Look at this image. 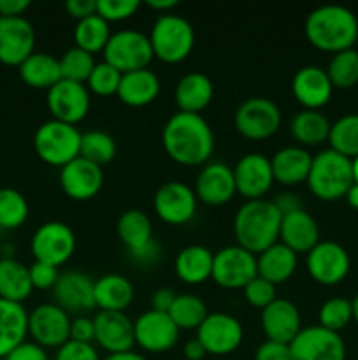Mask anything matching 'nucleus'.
Instances as JSON below:
<instances>
[{"mask_svg":"<svg viewBox=\"0 0 358 360\" xmlns=\"http://www.w3.org/2000/svg\"><path fill=\"white\" fill-rule=\"evenodd\" d=\"M164 150L175 164L185 167L204 165L214 151V136L202 115L175 112L161 132Z\"/></svg>","mask_w":358,"mask_h":360,"instance_id":"1","label":"nucleus"},{"mask_svg":"<svg viewBox=\"0 0 358 360\" xmlns=\"http://www.w3.org/2000/svg\"><path fill=\"white\" fill-rule=\"evenodd\" d=\"M307 41L325 53L346 51L358 39V20L351 9L344 6H321L307 14L304 25Z\"/></svg>","mask_w":358,"mask_h":360,"instance_id":"2","label":"nucleus"},{"mask_svg":"<svg viewBox=\"0 0 358 360\" xmlns=\"http://www.w3.org/2000/svg\"><path fill=\"white\" fill-rule=\"evenodd\" d=\"M281 217L274 200H246L234 218L237 245L253 255L265 252L279 239Z\"/></svg>","mask_w":358,"mask_h":360,"instance_id":"3","label":"nucleus"},{"mask_svg":"<svg viewBox=\"0 0 358 360\" xmlns=\"http://www.w3.org/2000/svg\"><path fill=\"white\" fill-rule=\"evenodd\" d=\"M305 183L312 195L319 200L332 202L343 199L354 183L353 160L333 150L321 151L312 157L311 171Z\"/></svg>","mask_w":358,"mask_h":360,"instance_id":"4","label":"nucleus"},{"mask_svg":"<svg viewBox=\"0 0 358 360\" xmlns=\"http://www.w3.org/2000/svg\"><path fill=\"white\" fill-rule=\"evenodd\" d=\"M153 56L164 63H179L195 46V32L188 20L178 14H160L150 34Z\"/></svg>","mask_w":358,"mask_h":360,"instance_id":"5","label":"nucleus"},{"mask_svg":"<svg viewBox=\"0 0 358 360\" xmlns=\"http://www.w3.org/2000/svg\"><path fill=\"white\" fill-rule=\"evenodd\" d=\"M81 137L77 127L49 120L35 130L34 150L42 162L62 169L79 157Z\"/></svg>","mask_w":358,"mask_h":360,"instance_id":"6","label":"nucleus"},{"mask_svg":"<svg viewBox=\"0 0 358 360\" xmlns=\"http://www.w3.org/2000/svg\"><path fill=\"white\" fill-rule=\"evenodd\" d=\"M153 49L147 35L137 30H119L111 35L104 49V62L121 74L147 69L153 60Z\"/></svg>","mask_w":358,"mask_h":360,"instance_id":"7","label":"nucleus"},{"mask_svg":"<svg viewBox=\"0 0 358 360\" xmlns=\"http://www.w3.org/2000/svg\"><path fill=\"white\" fill-rule=\"evenodd\" d=\"M234 123L237 132L246 139L265 141L279 130L281 111L270 98L253 97L239 105Z\"/></svg>","mask_w":358,"mask_h":360,"instance_id":"8","label":"nucleus"},{"mask_svg":"<svg viewBox=\"0 0 358 360\" xmlns=\"http://www.w3.org/2000/svg\"><path fill=\"white\" fill-rule=\"evenodd\" d=\"M30 250L37 262L60 267L72 259L76 252V236L63 221H46L32 236Z\"/></svg>","mask_w":358,"mask_h":360,"instance_id":"9","label":"nucleus"},{"mask_svg":"<svg viewBox=\"0 0 358 360\" xmlns=\"http://www.w3.org/2000/svg\"><path fill=\"white\" fill-rule=\"evenodd\" d=\"M258 276L256 269V255L239 245L225 246L214 253L213 260V281L227 290L244 288L251 280Z\"/></svg>","mask_w":358,"mask_h":360,"instance_id":"10","label":"nucleus"},{"mask_svg":"<svg viewBox=\"0 0 358 360\" xmlns=\"http://www.w3.org/2000/svg\"><path fill=\"white\" fill-rule=\"evenodd\" d=\"M46 102L53 120L74 127L86 118L91 105L86 84L67 79H60L55 86L49 88Z\"/></svg>","mask_w":358,"mask_h":360,"instance_id":"11","label":"nucleus"},{"mask_svg":"<svg viewBox=\"0 0 358 360\" xmlns=\"http://www.w3.org/2000/svg\"><path fill=\"white\" fill-rule=\"evenodd\" d=\"M291 360H346V345L321 326L305 327L290 343Z\"/></svg>","mask_w":358,"mask_h":360,"instance_id":"12","label":"nucleus"},{"mask_svg":"<svg viewBox=\"0 0 358 360\" xmlns=\"http://www.w3.org/2000/svg\"><path fill=\"white\" fill-rule=\"evenodd\" d=\"M69 313L58 304H41L28 313V336L42 348H56L70 340Z\"/></svg>","mask_w":358,"mask_h":360,"instance_id":"13","label":"nucleus"},{"mask_svg":"<svg viewBox=\"0 0 358 360\" xmlns=\"http://www.w3.org/2000/svg\"><path fill=\"white\" fill-rule=\"evenodd\" d=\"M244 330L235 316L227 313H209L197 329V340L207 355H230L241 347Z\"/></svg>","mask_w":358,"mask_h":360,"instance_id":"14","label":"nucleus"},{"mask_svg":"<svg viewBox=\"0 0 358 360\" xmlns=\"http://www.w3.org/2000/svg\"><path fill=\"white\" fill-rule=\"evenodd\" d=\"M307 273L316 283L333 287L344 281L350 273V255L346 250L333 241H319L307 253Z\"/></svg>","mask_w":358,"mask_h":360,"instance_id":"15","label":"nucleus"},{"mask_svg":"<svg viewBox=\"0 0 358 360\" xmlns=\"http://www.w3.org/2000/svg\"><path fill=\"white\" fill-rule=\"evenodd\" d=\"M195 190L183 181H168L157 190L153 199L154 213L168 225H185L197 213Z\"/></svg>","mask_w":358,"mask_h":360,"instance_id":"16","label":"nucleus"},{"mask_svg":"<svg viewBox=\"0 0 358 360\" xmlns=\"http://www.w3.org/2000/svg\"><path fill=\"white\" fill-rule=\"evenodd\" d=\"M135 345L150 354H165L172 350L179 340V329L168 313L147 309L133 322Z\"/></svg>","mask_w":358,"mask_h":360,"instance_id":"17","label":"nucleus"},{"mask_svg":"<svg viewBox=\"0 0 358 360\" xmlns=\"http://www.w3.org/2000/svg\"><path fill=\"white\" fill-rule=\"evenodd\" d=\"M34 49L35 30L27 18H0V63L20 67Z\"/></svg>","mask_w":358,"mask_h":360,"instance_id":"18","label":"nucleus"},{"mask_svg":"<svg viewBox=\"0 0 358 360\" xmlns=\"http://www.w3.org/2000/svg\"><path fill=\"white\" fill-rule=\"evenodd\" d=\"M235 190L246 200H258L267 195L274 183L272 165L260 153H248L234 167Z\"/></svg>","mask_w":358,"mask_h":360,"instance_id":"19","label":"nucleus"},{"mask_svg":"<svg viewBox=\"0 0 358 360\" xmlns=\"http://www.w3.org/2000/svg\"><path fill=\"white\" fill-rule=\"evenodd\" d=\"M93 326L95 343L109 355L132 352L135 347L133 322L123 311H98Z\"/></svg>","mask_w":358,"mask_h":360,"instance_id":"20","label":"nucleus"},{"mask_svg":"<svg viewBox=\"0 0 358 360\" xmlns=\"http://www.w3.org/2000/svg\"><path fill=\"white\" fill-rule=\"evenodd\" d=\"M104 185V172L102 167L77 157L60 169V186L69 199L91 200L98 195Z\"/></svg>","mask_w":358,"mask_h":360,"instance_id":"21","label":"nucleus"},{"mask_svg":"<svg viewBox=\"0 0 358 360\" xmlns=\"http://www.w3.org/2000/svg\"><path fill=\"white\" fill-rule=\"evenodd\" d=\"M116 232L123 245L126 246L133 259L153 260L157 255V245L153 241L151 220L144 211L128 210L118 218Z\"/></svg>","mask_w":358,"mask_h":360,"instance_id":"22","label":"nucleus"},{"mask_svg":"<svg viewBox=\"0 0 358 360\" xmlns=\"http://www.w3.org/2000/svg\"><path fill=\"white\" fill-rule=\"evenodd\" d=\"M235 193L237 190H235L234 169L228 167L227 164L221 162L207 164L197 176L195 195L207 206H223L234 199Z\"/></svg>","mask_w":358,"mask_h":360,"instance_id":"23","label":"nucleus"},{"mask_svg":"<svg viewBox=\"0 0 358 360\" xmlns=\"http://www.w3.org/2000/svg\"><path fill=\"white\" fill-rule=\"evenodd\" d=\"M291 91L302 108L319 111L332 98L333 86L325 69L318 65H305L295 72Z\"/></svg>","mask_w":358,"mask_h":360,"instance_id":"24","label":"nucleus"},{"mask_svg":"<svg viewBox=\"0 0 358 360\" xmlns=\"http://www.w3.org/2000/svg\"><path fill=\"white\" fill-rule=\"evenodd\" d=\"M260 323H262V330L267 340L284 345H290L302 330V320L297 306L291 301L279 297L270 302L265 309H262Z\"/></svg>","mask_w":358,"mask_h":360,"instance_id":"25","label":"nucleus"},{"mask_svg":"<svg viewBox=\"0 0 358 360\" xmlns=\"http://www.w3.org/2000/svg\"><path fill=\"white\" fill-rule=\"evenodd\" d=\"M95 281L88 274L67 271L60 274L53 294L56 304L67 313H84L95 308Z\"/></svg>","mask_w":358,"mask_h":360,"instance_id":"26","label":"nucleus"},{"mask_svg":"<svg viewBox=\"0 0 358 360\" xmlns=\"http://www.w3.org/2000/svg\"><path fill=\"white\" fill-rule=\"evenodd\" d=\"M279 239L284 246L298 253H309L319 243L318 221L300 207L281 217Z\"/></svg>","mask_w":358,"mask_h":360,"instance_id":"27","label":"nucleus"},{"mask_svg":"<svg viewBox=\"0 0 358 360\" xmlns=\"http://www.w3.org/2000/svg\"><path fill=\"white\" fill-rule=\"evenodd\" d=\"M312 157L305 148L288 146L277 151L270 158L272 165L274 181L284 186H295L307 181L309 171H311Z\"/></svg>","mask_w":358,"mask_h":360,"instance_id":"28","label":"nucleus"},{"mask_svg":"<svg viewBox=\"0 0 358 360\" xmlns=\"http://www.w3.org/2000/svg\"><path fill=\"white\" fill-rule=\"evenodd\" d=\"M160 94V79L150 69L133 70L121 76L118 98L130 108H144L151 104Z\"/></svg>","mask_w":358,"mask_h":360,"instance_id":"29","label":"nucleus"},{"mask_svg":"<svg viewBox=\"0 0 358 360\" xmlns=\"http://www.w3.org/2000/svg\"><path fill=\"white\" fill-rule=\"evenodd\" d=\"M213 95V81L202 72H190L183 76L174 91L179 111L193 112V115H200V111H204L211 104Z\"/></svg>","mask_w":358,"mask_h":360,"instance_id":"30","label":"nucleus"},{"mask_svg":"<svg viewBox=\"0 0 358 360\" xmlns=\"http://www.w3.org/2000/svg\"><path fill=\"white\" fill-rule=\"evenodd\" d=\"M28 336V313L23 304L0 299V359H6Z\"/></svg>","mask_w":358,"mask_h":360,"instance_id":"31","label":"nucleus"},{"mask_svg":"<svg viewBox=\"0 0 358 360\" xmlns=\"http://www.w3.org/2000/svg\"><path fill=\"white\" fill-rule=\"evenodd\" d=\"M297 266V253L291 252L283 243H276V245H272L270 248H267L265 252H262L256 257L258 276L270 281L276 287L281 283H286L295 274Z\"/></svg>","mask_w":358,"mask_h":360,"instance_id":"32","label":"nucleus"},{"mask_svg":"<svg viewBox=\"0 0 358 360\" xmlns=\"http://www.w3.org/2000/svg\"><path fill=\"white\" fill-rule=\"evenodd\" d=\"M93 294L100 311H125L133 301V285L121 274H105L95 281Z\"/></svg>","mask_w":358,"mask_h":360,"instance_id":"33","label":"nucleus"},{"mask_svg":"<svg viewBox=\"0 0 358 360\" xmlns=\"http://www.w3.org/2000/svg\"><path fill=\"white\" fill-rule=\"evenodd\" d=\"M214 253L202 245L183 248L175 257V274L186 285H200L213 274Z\"/></svg>","mask_w":358,"mask_h":360,"instance_id":"34","label":"nucleus"},{"mask_svg":"<svg viewBox=\"0 0 358 360\" xmlns=\"http://www.w3.org/2000/svg\"><path fill=\"white\" fill-rule=\"evenodd\" d=\"M21 81L35 90H49L62 79L60 60L49 53L35 51L18 67Z\"/></svg>","mask_w":358,"mask_h":360,"instance_id":"35","label":"nucleus"},{"mask_svg":"<svg viewBox=\"0 0 358 360\" xmlns=\"http://www.w3.org/2000/svg\"><path fill=\"white\" fill-rule=\"evenodd\" d=\"M32 290L28 267L16 259H0V299L21 304Z\"/></svg>","mask_w":358,"mask_h":360,"instance_id":"36","label":"nucleus"},{"mask_svg":"<svg viewBox=\"0 0 358 360\" xmlns=\"http://www.w3.org/2000/svg\"><path fill=\"white\" fill-rule=\"evenodd\" d=\"M332 123L323 112L302 109L290 123V134L300 146H316L329 141Z\"/></svg>","mask_w":358,"mask_h":360,"instance_id":"37","label":"nucleus"},{"mask_svg":"<svg viewBox=\"0 0 358 360\" xmlns=\"http://www.w3.org/2000/svg\"><path fill=\"white\" fill-rule=\"evenodd\" d=\"M111 28L109 23L100 18L98 14L86 18V20L77 21L76 28H74V42L76 48L83 49V51L95 55L98 51H104L107 46L109 39H111Z\"/></svg>","mask_w":358,"mask_h":360,"instance_id":"38","label":"nucleus"},{"mask_svg":"<svg viewBox=\"0 0 358 360\" xmlns=\"http://www.w3.org/2000/svg\"><path fill=\"white\" fill-rule=\"evenodd\" d=\"M207 315L209 313H207L206 302L193 294L178 295L168 311V316L179 330H197L207 319Z\"/></svg>","mask_w":358,"mask_h":360,"instance_id":"39","label":"nucleus"},{"mask_svg":"<svg viewBox=\"0 0 358 360\" xmlns=\"http://www.w3.org/2000/svg\"><path fill=\"white\" fill-rule=\"evenodd\" d=\"M329 143L330 150L337 151L343 157L351 160L358 157V112L344 115L343 118L332 123Z\"/></svg>","mask_w":358,"mask_h":360,"instance_id":"40","label":"nucleus"},{"mask_svg":"<svg viewBox=\"0 0 358 360\" xmlns=\"http://www.w3.org/2000/svg\"><path fill=\"white\" fill-rule=\"evenodd\" d=\"M116 150V141L104 130H90L81 137L79 157L98 167L114 160Z\"/></svg>","mask_w":358,"mask_h":360,"instance_id":"41","label":"nucleus"},{"mask_svg":"<svg viewBox=\"0 0 358 360\" xmlns=\"http://www.w3.org/2000/svg\"><path fill=\"white\" fill-rule=\"evenodd\" d=\"M325 70L333 88L339 90L353 88L358 83V51L351 48L336 53Z\"/></svg>","mask_w":358,"mask_h":360,"instance_id":"42","label":"nucleus"},{"mask_svg":"<svg viewBox=\"0 0 358 360\" xmlns=\"http://www.w3.org/2000/svg\"><path fill=\"white\" fill-rule=\"evenodd\" d=\"M28 218V202L14 188H0V229H20Z\"/></svg>","mask_w":358,"mask_h":360,"instance_id":"43","label":"nucleus"},{"mask_svg":"<svg viewBox=\"0 0 358 360\" xmlns=\"http://www.w3.org/2000/svg\"><path fill=\"white\" fill-rule=\"evenodd\" d=\"M60 60V70H62V79L74 81V83L84 84L90 77L91 70L95 69V58L90 53L83 51L79 48L67 49Z\"/></svg>","mask_w":358,"mask_h":360,"instance_id":"44","label":"nucleus"},{"mask_svg":"<svg viewBox=\"0 0 358 360\" xmlns=\"http://www.w3.org/2000/svg\"><path fill=\"white\" fill-rule=\"evenodd\" d=\"M319 326L339 334L353 320V306L344 297H332L319 308Z\"/></svg>","mask_w":358,"mask_h":360,"instance_id":"45","label":"nucleus"},{"mask_svg":"<svg viewBox=\"0 0 358 360\" xmlns=\"http://www.w3.org/2000/svg\"><path fill=\"white\" fill-rule=\"evenodd\" d=\"M121 76L123 74L118 69L109 65L107 62H100L91 70L86 81V88L88 91L98 95V97H111V95L118 94Z\"/></svg>","mask_w":358,"mask_h":360,"instance_id":"46","label":"nucleus"},{"mask_svg":"<svg viewBox=\"0 0 358 360\" xmlns=\"http://www.w3.org/2000/svg\"><path fill=\"white\" fill-rule=\"evenodd\" d=\"M139 7L140 2L137 0H97V14L107 23L128 20L139 11Z\"/></svg>","mask_w":358,"mask_h":360,"instance_id":"47","label":"nucleus"},{"mask_svg":"<svg viewBox=\"0 0 358 360\" xmlns=\"http://www.w3.org/2000/svg\"><path fill=\"white\" fill-rule=\"evenodd\" d=\"M244 299L251 306L260 309H265L270 302L276 301V285H272L270 281L263 280V278L256 276L255 280L249 281L244 288Z\"/></svg>","mask_w":358,"mask_h":360,"instance_id":"48","label":"nucleus"},{"mask_svg":"<svg viewBox=\"0 0 358 360\" xmlns=\"http://www.w3.org/2000/svg\"><path fill=\"white\" fill-rule=\"evenodd\" d=\"M28 273H30L32 287L37 288V290H49V288H55L56 281H58L60 278L58 267L49 266V264L44 262H37V260H34V264L28 266Z\"/></svg>","mask_w":358,"mask_h":360,"instance_id":"49","label":"nucleus"},{"mask_svg":"<svg viewBox=\"0 0 358 360\" xmlns=\"http://www.w3.org/2000/svg\"><path fill=\"white\" fill-rule=\"evenodd\" d=\"M55 360H102L93 345L69 340L58 348Z\"/></svg>","mask_w":358,"mask_h":360,"instance_id":"50","label":"nucleus"},{"mask_svg":"<svg viewBox=\"0 0 358 360\" xmlns=\"http://www.w3.org/2000/svg\"><path fill=\"white\" fill-rule=\"evenodd\" d=\"M255 360H291L290 345L277 343V341H263L256 348Z\"/></svg>","mask_w":358,"mask_h":360,"instance_id":"51","label":"nucleus"},{"mask_svg":"<svg viewBox=\"0 0 358 360\" xmlns=\"http://www.w3.org/2000/svg\"><path fill=\"white\" fill-rule=\"evenodd\" d=\"M70 340L79 341V343H90L93 345L95 341V326L93 319L88 316H76L70 322Z\"/></svg>","mask_w":358,"mask_h":360,"instance_id":"52","label":"nucleus"},{"mask_svg":"<svg viewBox=\"0 0 358 360\" xmlns=\"http://www.w3.org/2000/svg\"><path fill=\"white\" fill-rule=\"evenodd\" d=\"M4 360H49V357L46 354V348L39 347L34 341H23Z\"/></svg>","mask_w":358,"mask_h":360,"instance_id":"53","label":"nucleus"},{"mask_svg":"<svg viewBox=\"0 0 358 360\" xmlns=\"http://www.w3.org/2000/svg\"><path fill=\"white\" fill-rule=\"evenodd\" d=\"M65 9L74 20H86L97 14V0H67Z\"/></svg>","mask_w":358,"mask_h":360,"instance_id":"54","label":"nucleus"},{"mask_svg":"<svg viewBox=\"0 0 358 360\" xmlns=\"http://www.w3.org/2000/svg\"><path fill=\"white\" fill-rule=\"evenodd\" d=\"M175 297H178V294H175L174 290H171V288H158V290H154L153 295H151V309H153V311L168 313L172 304H174Z\"/></svg>","mask_w":358,"mask_h":360,"instance_id":"55","label":"nucleus"},{"mask_svg":"<svg viewBox=\"0 0 358 360\" xmlns=\"http://www.w3.org/2000/svg\"><path fill=\"white\" fill-rule=\"evenodd\" d=\"M30 6V0H0V18H20Z\"/></svg>","mask_w":358,"mask_h":360,"instance_id":"56","label":"nucleus"},{"mask_svg":"<svg viewBox=\"0 0 358 360\" xmlns=\"http://www.w3.org/2000/svg\"><path fill=\"white\" fill-rule=\"evenodd\" d=\"M274 204H276L277 210L281 211V214H286L295 210H300V202H298L297 195H293V193H281V195L274 200Z\"/></svg>","mask_w":358,"mask_h":360,"instance_id":"57","label":"nucleus"},{"mask_svg":"<svg viewBox=\"0 0 358 360\" xmlns=\"http://www.w3.org/2000/svg\"><path fill=\"white\" fill-rule=\"evenodd\" d=\"M183 352H185V357L188 360H202L207 355L206 348L202 347V343H200L197 338L195 340H190L188 343L185 345V350Z\"/></svg>","mask_w":358,"mask_h":360,"instance_id":"58","label":"nucleus"},{"mask_svg":"<svg viewBox=\"0 0 358 360\" xmlns=\"http://www.w3.org/2000/svg\"><path fill=\"white\" fill-rule=\"evenodd\" d=\"M146 6L150 7V9L158 11V13L168 14V11L178 7V0H147Z\"/></svg>","mask_w":358,"mask_h":360,"instance_id":"59","label":"nucleus"},{"mask_svg":"<svg viewBox=\"0 0 358 360\" xmlns=\"http://www.w3.org/2000/svg\"><path fill=\"white\" fill-rule=\"evenodd\" d=\"M102 360H147V359L142 357L140 354H137V352H125V354L107 355V357Z\"/></svg>","mask_w":358,"mask_h":360,"instance_id":"60","label":"nucleus"},{"mask_svg":"<svg viewBox=\"0 0 358 360\" xmlns=\"http://www.w3.org/2000/svg\"><path fill=\"white\" fill-rule=\"evenodd\" d=\"M346 200H347V204L353 207V210L358 211V185L357 183H353V185H351V188L347 190Z\"/></svg>","mask_w":358,"mask_h":360,"instance_id":"61","label":"nucleus"},{"mask_svg":"<svg viewBox=\"0 0 358 360\" xmlns=\"http://www.w3.org/2000/svg\"><path fill=\"white\" fill-rule=\"evenodd\" d=\"M351 306H353V320L358 323V294L354 295V299L351 301Z\"/></svg>","mask_w":358,"mask_h":360,"instance_id":"62","label":"nucleus"},{"mask_svg":"<svg viewBox=\"0 0 358 360\" xmlns=\"http://www.w3.org/2000/svg\"><path fill=\"white\" fill-rule=\"evenodd\" d=\"M353 178H354V183L358 185V157L353 158Z\"/></svg>","mask_w":358,"mask_h":360,"instance_id":"63","label":"nucleus"}]
</instances>
